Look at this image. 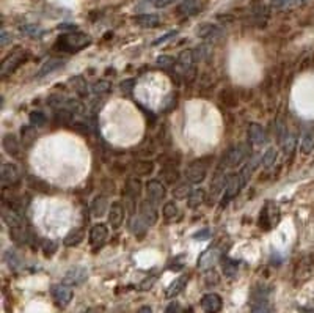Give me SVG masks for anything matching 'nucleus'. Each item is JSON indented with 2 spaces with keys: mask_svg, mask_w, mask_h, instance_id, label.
Instances as JSON below:
<instances>
[{
  "mask_svg": "<svg viewBox=\"0 0 314 313\" xmlns=\"http://www.w3.org/2000/svg\"><path fill=\"white\" fill-rule=\"evenodd\" d=\"M3 220L8 225V230H10L11 239L14 241L16 244H24L25 239H27V233H25V227H24L22 217L14 209L3 208Z\"/></svg>",
  "mask_w": 314,
  "mask_h": 313,
  "instance_id": "1",
  "label": "nucleus"
},
{
  "mask_svg": "<svg viewBox=\"0 0 314 313\" xmlns=\"http://www.w3.org/2000/svg\"><path fill=\"white\" fill-rule=\"evenodd\" d=\"M91 43V38L88 35L84 33H69V35H63V37L58 38L57 41V48L61 49L63 52H77L82 51L84 48H87L88 44Z\"/></svg>",
  "mask_w": 314,
  "mask_h": 313,
  "instance_id": "2",
  "label": "nucleus"
},
{
  "mask_svg": "<svg viewBox=\"0 0 314 313\" xmlns=\"http://www.w3.org/2000/svg\"><path fill=\"white\" fill-rule=\"evenodd\" d=\"M278 222H280V211H278V207L273 205L272 202H267L264 209L261 211L259 225H261L264 230H270L272 227L278 225Z\"/></svg>",
  "mask_w": 314,
  "mask_h": 313,
  "instance_id": "3",
  "label": "nucleus"
},
{
  "mask_svg": "<svg viewBox=\"0 0 314 313\" xmlns=\"http://www.w3.org/2000/svg\"><path fill=\"white\" fill-rule=\"evenodd\" d=\"M88 279V269L85 266H74L63 277V283L68 287H79Z\"/></svg>",
  "mask_w": 314,
  "mask_h": 313,
  "instance_id": "4",
  "label": "nucleus"
},
{
  "mask_svg": "<svg viewBox=\"0 0 314 313\" xmlns=\"http://www.w3.org/2000/svg\"><path fill=\"white\" fill-rule=\"evenodd\" d=\"M248 156V148L245 145H239L231 148L225 156V167H237L240 165Z\"/></svg>",
  "mask_w": 314,
  "mask_h": 313,
  "instance_id": "5",
  "label": "nucleus"
},
{
  "mask_svg": "<svg viewBox=\"0 0 314 313\" xmlns=\"http://www.w3.org/2000/svg\"><path fill=\"white\" fill-rule=\"evenodd\" d=\"M107 236H109V228H107L105 223H96L90 231V244L94 250H97L104 246Z\"/></svg>",
  "mask_w": 314,
  "mask_h": 313,
  "instance_id": "6",
  "label": "nucleus"
},
{
  "mask_svg": "<svg viewBox=\"0 0 314 313\" xmlns=\"http://www.w3.org/2000/svg\"><path fill=\"white\" fill-rule=\"evenodd\" d=\"M52 296H53V301L57 302V306L66 307L71 302V299H73V291H71L68 285L61 283V285H55V287L52 288Z\"/></svg>",
  "mask_w": 314,
  "mask_h": 313,
  "instance_id": "7",
  "label": "nucleus"
},
{
  "mask_svg": "<svg viewBox=\"0 0 314 313\" xmlns=\"http://www.w3.org/2000/svg\"><path fill=\"white\" fill-rule=\"evenodd\" d=\"M206 175H208V167L203 165V162H193L192 165H188L185 170V178L188 183H201Z\"/></svg>",
  "mask_w": 314,
  "mask_h": 313,
  "instance_id": "8",
  "label": "nucleus"
},
{
  "mask_svg": "<svg viewBox=\"0 0 314 313\" xmlns=\"http://www.w3.org/2000/svg\"><path fill=\"white\" fill-rule=\"evenodd\" d=\"M140 216L145 220L148 225H154L157 222L159 216H157V209H156V203L151 200H145L140 203Z\"/></svg>",
  "mask_w": 314,
  "mask_h": 313,
  "instance_id": "9",
  "label": "nucleus"
},
{
  "mask_svg": "<svg viewBox=\"0 0 314 313\" xmlns=\"http://www.w3.org/2000/svg\"><path fill=\"white\" fill-rule=\"evenodd\" d=\"M165 186L160 183L152 180L146 184V195H148V200L154 202V203H160L165 199Z\"/></svg>",
  "mask_w": 314,
  "mask_h": 313,
  "instance_id": "10",
  "label": "nucleus"
},
{
  "mask_svg": "<svg viewBox=\"0 0 314 313\" xmlns=\"http://www.w3.org/2000/svg\"><path fill=\"white\" fill-rule=\"evenodd\" d=\"M222 306H223L222 298L215 293H208L201 299V309L206 313H219L222 310Z\"/></svg>",
  "mask_w": 314,
  "mask_h": 313,
  "instance_id": "11",
  "label": "nucleus"
},
{
  "mask_svg": "<svg viewBox=\"0 0 314 313\" xmlns=\"http://www.w3.org/2000/svg\"><path fill=\"white\" fill-rule=\"evenodd\" d=\"M220 250L219 249H209L206 250V252L201 254V257L198 258V267L200 269H211V267H214L215 264H217V261L220 260Z\"/></svg>",
  "mask_w": 314,
  "mask_h": 313,
  "instance_id": "12",
  "label": "nucleus"
},
{
  "mask_svg": "<svg viewBox=\"0 0 314 313\" xmlns=\"http://www.w3.org/2000/svg\"><path fill=\"white\" fill-rule=\"evenodd\" d=\"M25 58H27L25 51L14 52L13 55H10V57H8V58L3 61V66H2V76H8V74H11L13 71H14L17 66H19Z\"/></svg>",
  "mask_w": 314,
  "mask_h": 313,
  "instance_id": "13",
  "label": "nucleus"
},
{
  "mask_svg": "<svg viewBox=\"0 0 314 313\" xmlns=\"http://www.w3.org/2000/svg\"><path fill=\"white\" fill-rule=\"evenodd\" d=\"M242 187H244V184H242L240 175H229V176L226 178V189H225L226 197L223 199V205H226L228 200H231L232 197L237 195Z\"/></svg>",
  "mask_w": 314,
  "mask_h": 313,
  "instance_id": "14",
  "label": "nucleus"
},
{
  "mask_svg": "<svg viewBox=\"0 0 314 313\" xmlns=\"http://www.w3.org/2000/svg\"><path fill=\"white\" fill-rule=\"evenodd\" d=\"M21 181V173L14 164H3L2 165V183L8 186H14Z\"/></svg>",
  "mask_w": 314,
  "mask_h": 313,
  "instance_id": "15",
  "label": "nucleus"
},
{
  "mask_svg": "<svg viewBox=\"0 0 314 313\" xmlns=\"http://www.w3.org/2000/svg\"><path fill=\"white\" fill-rule=\"evenodd\" d=\"M248 140L251 145L263 147L266 144V132L263 126H259L258 123H251L248 126Z\"/></svg>",
  "mask_w": 314,
  "mask_h": 313,
  "instance_id": "16",
  "label": "nucleus"
},
{
  "mask_svg": "<svg viewBox=\"0 0 314 313\" xmlns=\"http://www.w3.org/2000/svg\"><path fill=\"white\" fill-rule=\"evenodd\" d=\"M124 220V208L121 203H113L109 211V223L112 228H120Z\"/></svg>",
  "mask_w": 314,
  "mask_h": 313,
  "instance_id": "17",
  "label": "nucleus"
},
{
  "mask_svg": "<svg viewBox=\"0 0 314 313\" xmlns=\"http://www.w3.org/2000/svg\"><path fill=\"white\" fill-rule=\"evenodd\" d=\"M187 283H188V275H181V277H178V279H175V280L172 282V285H170V287L167 288L165 296H167L168 299H172V298L178 296V294L185 288Z\"/></svg>",
  "mask_w": 314,
  "mask_h": 313,
  "instance_id": "18",
  "label": "nucleus"
},
{
  "mask_svg": "<svg viewBox=\"0 0 314 313\" xmlns=\"http://www.w3.org/2000/svg\"><path fill=\"white\" fill-rule=\"evenodd\" d=\"M63 65H65V60H61V58H50V60H47L46 63H44V65L41 66V69L38 71L37 77L41 79V77H44V76H47V74L53 73V71H57V69L63 68Z\"/></svg>",
  "mask_w": 314,
  "mask_h": 313,
  "instance_id": "19",
  "label": "nucleus"
},
{
  "mask_svg": "<svg viewBox=\"0 0 314 313\" xmlns=\"http://www.w3.org/2000/svg\"><path fill=\"white\" fill-rule=\"evenodd\" d=\"M201 10V0H184L178 6V11L185 16H193Z\"/></svg>",
  "mask_w": 314,
  "mask_h": 313,
  "instance_id": "20",
  "label": "nucleus"
},
{
  "mask_svg": "<svg viewBox=\"0 0 314 313\" xmlns=\"http://www.w3.org/2000/svg\"><path fill=\"white\" fill-rule=\"evenodd\" d=\"M219 33H220L219 27L214 25V24H209V22H204V24H201L198 27V29H196V35H198L200 38H204V40H209V38L217 37Z\"/></svg>",
  "mask_w": 314,
  "mask_h": 313,
  "instance_id": "21",
  "label": "nucleus"
},
{
  "mask_svg": "<svg viewBox=\"0 0 314 313\" xmlns=\"http://www.w3.org/2000/svg\"><path fill=\"white\" fill-rule=\"evenodd\" d=\"M107 208H109V199L104 197V195L96 197V199L93 200V203H91V212H93V216H96V217L104 216Z\"/></svg>",
  "mask_w": 314,
  "mask_h": 313,
  "instance_id": "22",
  "label": "nucleus"
},
{
  "mask_svg": "<svg viewBox=\"0 0 314 313\" xmlns=\"http://www.w3.org/2000/svg\"><path fill=\"white\" fill-rule=\"evenodd\" d=\"M135 22L140 27H145V29H154V27L159 25L160 19L157 14H152V13H145V14H140L135 17Z\"/></svg>",
  "mask_w": 314,
  "mask_h": 313,
  "instance_id": "23",
  "label": "nucleus"
},
{
  "mask_svg": "<svg viewBox=\"0 0 314 313\" xmlns=\"http://www.w3.org/2000/svg\"><path fill=\"white\" fill-rule=\"evenodd\" d=\"M219 100L220 103L228 107V109H232V107H237L239 104V100H237V95L234 90H231V88H226V90H223L220 95H219Z\"/></svg>",
  "mask_w": 314,
  "mask_h": 313,
  "instance_id": "24",
  "label": "nucleus"
},
{
  "mask_svg": "<svg viewBox=\"0 0 314 313\" xmlns=\"http://www.w3.org/2000/svg\"><path fill=\"white\" fill-rule=\"evenodd\" d=\"M148 223L141 219V216L138 214V216H134L132 220H131V231L134 235H135L137 238H141L143 235L146 233V230H148Z\"/></svg>",
  "mask_w": 314,
  "mask_h": 313,
  "instance_id": "25",
  "label": "nucleus"
},
{
  "mask_svg": "<svg viewBox=\"0 0 314 313\" xmlns=\"http://www.w3.org/2000/svg\"><path fill=\"white\" fill-rule=\"evenodd\" d=\"M3 148L6 153H10L13 156H19L21 147H19V142H17V139L13 136V134H8V136L3 137Z\"/></svg>",
  "mask_w": 314,
  "mask_h": 313,
  "instance_id": "26",
  "label": "nucleus"
},
{
  "mask_svg": "<svg viewBox=\"0 0 314 313\" xmlns=\"http://www.w3.org/2000/svg\"><path fill=\"white\" fill-rule=\"evenodd\" d=\"M55 121L60 126H73L74 123V113L66 109H61L55 112Z\"/></svg>",
  "mask_w": 314,
  "mask_h": 313,
  "instance_id": "27",
  "label": "nucleus"
},
{
  "mask_svg": "<svg viewBox=\"0 0 314 313\" xmlns=\"http://www.w3.org/2000/svg\"><path fill=\"white\" fill-rule=\"evenodd\" d=\"M222 269L228 279H234L239 271V264H237V261L231 260V258H225V260L222 261Z\"/></svg>",
  "mask_w": 314,
  "mask_h": 313,
  "instance_id": "28",
  "label": "nucleus"
},
{
  "mask_svg": "<svg viewBox=\"0 0 314 313\" xmlns=\"http://www.w3.org/2000/svg\"><path fill=\"white\" fill-rule=\"evenodd\" d=\"M206 200V191L204 189H195L192 191L190 197H188V208H198L200 205H203Z\"/></svg>",
  "mask_w": 314,
  "mask_h": 313,
  "instance_id": "29",
  "label": "nucleus"
},
{
  "mask_svg": "<svg viewBox=\"0 0 314 313\" xmlns=\"http://www.w3.org/2000/svg\"><path fill=\"white\" fill-rule=\"evenodd\" d=\"M154 170V164L151 160H138V162L134 165V172L137 176H148Z\"/></svg>",
  "mask_w": 314,
  "mask_h": 313,
  "instance_id": "30",
  "label": "nucleus"
},
{
  "mask_svg": "<svg viewBox=\"0 0 314 313\" xmlns=\"http://www.w3.org/2000/svg\"><path fill=\"white\" fill-rule=\"evenodd\" d=\"M84 239V230L82 228H74L71 233L65 238V241H63V244H65L66 247H73V246H77L80 241Z\"/></svg>",
  "mask_w": 314,
  "mask_h": 313,
  "instance_id": "31",
  "label": "nucleus"
},
{
  "mask_svg": "<svg viewBox=\"0 0 314 313\" xmlns=\"http://www.w3.org/2000/svg\"><path fill=\"white\" fill-rule=\"evenodd\" d=\"M193 61H195L193 51H184V52L179 53V57H178V63L181 65L185 71L193 68Z\"/></svg>",
  "mask_w": 314,
  "mask_h": 313,
  "instance_id": "32",
  "label": "nucleus"
},
{
  "mask_svg": "<svg viewBox=\"0 0 314 313\" xmlns=\"http://www.w3.org/2000/svg\"><path fill=\"white\" fill-rule=\"evenodd\" d=\"M190 194H192V189H190V184L188 183L178 184L173 191V197L176 200H184V199H187V197H190Z\"/></svg>",
  "mask_w": 314,
  "mask_h": 313,
  "instance_id": "33",
  "label": "nucleus"
},
{
  "mask_svg": "<svg viewBox=\"0 0 314 313\" xmlns=\"http://www.w3.org/2000/svg\"><path fill=\"white\" fill-rule=\"evenodd\" d=\"M37 129L32 128V126H24L22 128V142L25 147H30L35 140H37Z\"/></svg>",
  "mask_w": 314,
  "mask_h": 313,
  "instance_id": "34",
  "label": "nucleus"
},
{
  "mask_svg": "<svg viewBox=\"0 0 314 313\" xmlns=\"http://www.w3.org/2000/svg\"><path fill=\"white\" fill-rule=\"evenodd\" d=\"M29 186L38 192H49V189H50V186L46 181H43L38 176H30L29 178Z\"/></svg>",
  "mask_w": 314,
  "mask_h": 313,
  "instance_id": "35",
  "label": "nucleus"
},
{
  "mask_svg": "<svg viewBox=\"0 0 314 313\" xmlns=\"http://www.w3.org/2000/svg\"><path fill=\"white\" fill-rule=\"evenodd\" d=\"M160 176L164 178V181L167 184H175L178 181V178H179V173H178V170L175 167H165L162 172H160Z\"/></svg>",
  "mask_w": 314,
  "mask_h": 313,
  "instance_id": "36",
  "label": "nucleus"
},
{
  "mask_svg": "<svg viewBox=\"0 0 314 313\" xmlns=\"http://www.w3.org/2000/svg\"><path fill=\"white\" fill-rule=\"evenodd\" d=\"M251 313H272V309L266 299H258L251 304Z\"/></svg>",
  "mask_w": 314,
  "mask_h": 313,
  "instance_id": "37",
  "label": "nucleus"
},
{
  "mask_svg": "<svg viewBox=\"0 0 314 313\" xmlns=\"http://www.w3.org/2000/svg\"><path fill=\"white\" fill-rule=\"evenodd\" d=\"M126 191L132 197H138L141 191V183L137 178H131V180H128V184H126Z\"/></svg>",
  "mask_w": 314,
  "mask_h": 313,
  "instance_id": "38",
  "label": "nucleus"
},
{
  "mask_svg": "<svg viewBox=\"0 0 314 313\" xmlns=\"http://www.w3.org/2000/svg\"><path fill=\"white\" fill-rule=\"evenodd\" d=\"M21 32L24 35H27V37H33V38L41 37V35H43V29H41V27H38V25H35V24L22 25L21 27Z\"/></svg>",
  "mask_w": 314,
  "mask_h": 313,
  "instance_id": "39",
  "label": "nucleus"
},
{
  "mask_svg": "<svg viewBox=\"0 0 314 313\" xmlns=\"http://www.w3.org/2000/svg\"><path fill=\"white\" fill-rule=\"evenodd\" d=\"M112 90V84L109 80H99V82H96L93 85V93L96 95H104V93H109Z\"/></svg>",
  "mask_w": 314,
  "mask_h": 313,
  "instance_id": "40",
  "label": "nucleus"
},
{
  "mask_svg": "<svg viewBox=\"0 0 314 313\" xmlns=\"http://www.w3.org/2000/svg\"><path fill=\"white\" fill-rule=\"evenodd\" d=\"M179 214V211H178V207L175 205V202H168V203H165V207H164V217L167 219V220H172V219H175L176 216Z\"/></svg>",
  "mask_w": 314,
  "mask_h": 313,
  "instance_id": "41",
  "label": "nucleus"
},
{
  "mask_svg": "<svg viewBox=\"0 0 314 313\" xmlns=\"http://www.w3.org/2000/svg\"><path fill=\"white\" fill-rule=\"evenodd\" d=\"M47 121L46 118V115H44L43 112H32L30 113V123L33 124V126H37V128H41L44 126Z\"/></svg>",
  "mask_w": 314,
  "mask_h": 313,
  "instance_id": "42",
  "label": "nucleus"
},
{
  "mask_svg": "<svg viewBox=\"0 0 314 313\" xmlns=\"http://www.w3.org/2000/svg\"><path fill=\"white\" fill-rule=\"evenodd\" d=\"M65 109L69 110V112H73L74 115H77V113H82L84 112V105H82V103H80V101L71 100V98H68V103H66Z\"/></svg>",
  "mask_w": 314,
  "mask_h": 313,
  "instance_id": "43",
  "label": "nucleus"
},
{
  "mask_svg": "<svg viewBox=\"0 0 314 313\" xmlns=\"http://www.w3.org/2000/svg\"><path fill=\"white\" fill-rule=\"evenodd\" d=\"M71 84L74 85V90L80 95V96H85L87 95V82L82 77H76L71 80Z\"/></svg>",
  "mask_w": 314,
  "mask_h": 313,
  "instance_id": "44",
  "label": "nucleus"
},
{
  "mask_svg": "<svg viewBox=\"0 0 314 313\" xmlns=\"http://www.w3.org/2000/svg\"><path fill=\"white\" fill-rule=\"evenodd\" d=\"M275 160H276V150H273V148L267 150V153L263 157V165L269 168V167H272L275 164Z\"/></svg>",
  "mask_w": 314,
  "mask_h": 313,
  "instance_id": "45",
  "label": "nucleus"
},
{
  "mask_svg": "<svg viewBox=\"0 0 314 313\" xmlns=\"http://www.w3.org/2000/svg\"><path fill=\"white\" fill-rule=\"evenodd\" d=\"M313 147H314V132H308L307 136L303 137V144H302L303 153H308Z\"/></svg>",
  "mask_w": 314,
  "mask_h": 313,
  "instance_id": "46",
  "label": "nucleus"
},
{
  "mask_svg": "<svg viewBox=\"0 0 314 313\" xmlns=\"http://www.w3.org/2000/svg\"><path fill=\"white\" fill-rule=\"evenodd\" d=\"M57 243L55 241H50V239H46V241H43V250H44V254H46L47 257L52 255L53 252L57 250Z\"/></svg>",
  "mask_w": 314,
  "mask_h": 313,
  "instance_id": "47",
  "label": "nucleus"
},
{
  "mask_svg": "<svg viewBox=\"0 0 314 313\" xmlns=\"http://www.w3.org/2000/svg\"><path fill=\"white\" fill-rule=\"evenodd\" d=\"M157 65H159L160 68L168 69V68H172V66L175 65V60H173V57L162 55V57H159V58H157Z\"/></svg>",
  "mask_w": 314,
  "mask_h": 313,
  "instance_id": "48",
  "label": "nucleus"
},
{
  "mask_svg": "<svg viewBox=\"0 0 314 313\" xmlns=\"http://www.w3.org/2000/svg\"><path fill=\"white\" fill-rule=\"evenodd\" d=\"M209 53V48L208 46H200V48H196L193 51V55H195V61H200L203 58H206V55Z\"/></svg>",
  "mask_w": 314,
  "mask_h": 313,
  "instance_id": "49",
  "label": "nucleus"
},
{
  "mask_svg": "<svg viewBox=\"0 0 314 313\" xmlns=\"http://www.w3.org/2000/svg\"><path fill=\"white\" fill-rule=\"evenodd\" d=\"M211 236H212V233L209 228H203L200 231H196V233H193V239H196V241H208Z\"/></svg>",
  "mask_w": 314,
  "mask_h": 313,
  "instance_id": "50",
  "label": "nucleus"
},
{
  "mask_svg": "<svg viewBox=\"0 0 314 313\" xmlns=\"http://www.w3.org/2000/svg\"><path fill=\"white\" fill-rule=\"evenodd\" d=\"M294 145H295V139H294V136H286V139H284V151L286 153H292L294 151Z\"/></svg>",
  "mask_w": 314,
  "mask_h": 313,
  "instance_id": "51",
  "label": "nucleus"
},
{
  "mask_svg": "<svg viewBox=\"0 0 314 313\" xmlns=\"http://www.w3.org/2000/svg\"><path fill=\"white\" fill-rule=\"evenodd\" d=\"M13 41V35L11 33H8L5 30H2V37H0V46L5 48L8 43H11Z\"/></svg>",
  "mask_w": 314,
  "mask_h": 313,
  "instance_id": "52",
  "label": "nucleus"
},
{
  "mask_svg": "<svg viewBox=\"0 0 314 313\" xmlns=\"http://www.w3.org/2000/svg\"><path fill=\"white\" fill-rule=\"evenodd\" d=\"M176 35H178V32L175 30V32H168L167 35H164V37H160L159 40H156L154 43H152V44H154V46H159V44H162V43H165V41H168L170 38H173V37H176Z\"/></svg>",
  "mask_w": 314,
  "mask_h": 313,
  "instance_id": "53",
  "label": "nucleus"
},
{
  "mask_svg": "<svg viewBox=\"0 0 314 313\" xmlns=\"http://www.w3.org/2000/svg\"><path fill=\"white\" fill-rule=\"evenodd\" d=\"M154 282H156V277H148V279H145L141 282V285H140V290H143V291H146V290H149L152 285H154Z\"/></svg>",
  "mask_w": 314,
  "mask_h": 313,
  "instance_id": "54",
  "label": "nucleus"
},
{
  "mask_svg": "<svg viewBox=\"0 0 314 313\" xmlns=\"http://www.w3.org/2000/svg\"><path fill=\"white\" fill-rule=\"evenodd\" d=\"M206 283H208V285H217L219 283V275L215 274L214 271L208 272V274H206Z\"/></svg>",
  "mask_w": 314,
  "mask_h": 313,
  "instance_id": "55",
  "label": "nucleus"
},
{
  "mask_svg": "<svg viewBox=\"0 0 314 313\" xmlns=\"http://www.w3.org/2000/svg\"><path fill=\"white\" fill-rule=\"evenodd\" d=\"M134 85H135V80H124V82H121L120 88H121V92H131Z\"/></svg>",
  "mask_w": 314,
  "mask_h": 313,
  "instance_id": "56",
  "label": "nucleus"
},
{
  "mask_svg": "<svg viewBox=\"0 0 314 313\" xmlns=\"http://www.w3.org/2000/svg\"><path fill=\"white\" fill-rule=\"evenodd\" d=\"M165 313H181V306H179V302H172L170 306L167 307Z\"/></svg>",
  "mask_w": 314,
  "mask_h": 313,
  "instance_id": "57",
  "label": "nucleus"
},
{
  "mask_svg": "<svg viewBox=\"0 0 314 313\" xmlns=\"http://www.w3.org/2000/svg\"><path fill=\"white\" fill-rule=\"evenodd\" d=\"M292 2H294V0H272L273 6H276V8H284V6L291 5Z\"/></svg>",
  "mask_w": 314,
  "mask_h": 313,
  "instance_id": "58",
  "label": "nucleus"
},
{
  "mask_svg": "<svg viewBox=\"0 0 314 313\" xmlns=\"http://www.w3.org/2000/svg\"><path fill=\"white\" fill-rule=\"evenodd\" d=\"M175 0H152V3H154L157 8H165V6H168L170 3H173Z\"/></svg>",
  "mask_w": 314,
  "mask_h": 313,
  "instance_id": "59",
  "label": "nucleus"
},
{
  "mask_svg": "<svg viewBox=\"0 0 314 313\" xmlns=\"http://www.w3.org/2000/svg\"><path fill=\"white\" fill-rule=\"evenodd\" d=\"M60 30H76V25H71V24H61L58 27Z\"/></svg>",
  "mask_w": 314,
  "mask_h": 313,
  "instance_id": "60",
  "label": "nucleus"
},
{
  "mask_svg": "<svg viewBox=\"0 0 314 313\" xmlns=\"http://www.w3.org/2000/svg\"><path fill=\"white\" fill-rule=\"evenodd\" d=\"M137 313H152V309L148 307V306H145V307H141Z\"/></svg>",
  "mask_w": 314,
  "mask_h": 313,
  "instance_id": "61",
  "label": "nucleus"
},
{
  "mask_svg": "<svg viewBox=\"0 0 314 313\" xmlns=\"http://www.w3.org/2000/svg\"><path fill=\"white\" fill-rule=\"evenodd\" d=\"M85 313H101V309H97V307H93V309H88Z\"/></svg>",
  "mask_w": 314,
  "mask_h": 313,
  "instance_id": "62",
  "label": "nucleus"
}]
</instances>
